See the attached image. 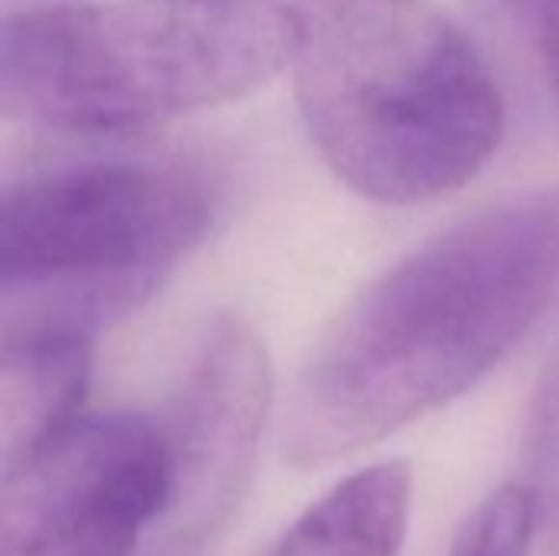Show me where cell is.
Here are the masks:
<instances>
[{
  "mask_svg": "<svg viewBox=\"0 0 559 556\" xmlns=\"http://www.w3.org/2000/svg\"><path fill=\"white\" fill-rule=\"evenodd\" d=\"M537 537V514L527 488L504 485L488 495L465 521L449 556H531Z\"/></svg>",
  "mask_w": 559,
  "mask_h": 556,
  "instance_id": "30bf717a",
  "label": "cell"
},
{
  "mask_svg": "<svg viewBox=\"0 0 559 556\" xmlns=\"http://www.w3.org/2000/svg\"><path fill=\"white\" fill-rule=\"evenodd\" d=\"M200 180L154 164H85L26 177L0 200L3 318L98 331L203 239Z\"/></svg>",
  "mask_w": 559,
  "mask_h": 556,
  "instance_id": "277c9868",
  "label": "cell"
},
{
  "mask_svg": "<svg viewBox=\"0 0 559 556\" xmlns=\"http://www.w3.org/2000/svg\"><path fill=\"white\" fill-rule=\"evenodd\" d=\"M409 508V465H370L318 498L262 556H400Z\"/></svg>",
  "mask_w": 559,
  "mask_h": 556,
  "instance_id": "ba28073f",
  "label": "cell"
},
{
  "mask_svg": "<svg viewBox=\"0 0 559 556\" xmlns=\"http://www.w3.org/2000/svg\"><path fill=\"white\" fill-rule=\"evenodd\" d=\"M559 292V187L426 239L321 331L295 380L282 452L295 469L357 456L475 390Z\"/></svg>",
  "mask_w": 559,
  "mask_h": 556,
  "instance_id": "6da1fadb",
  "label": "cell"
},
{
  "mask_svg": "<svg viewBox=\"0 0 559 556\" xmlns=\"http://www.w3.org/2000/svg\"><path fill=\"white\" fill-rule=\"evenodd\" d=\"M95 334L36 318H3L0 462L39 452L85 413Z\"/></svg>",
  "mask_w": 559,
  "mask_h": 556,
  "instance_id": "52a82bcc",
  "label": "cell"
},
{
  "mask_svg": "<svg viewBox=\"0 0 559 556\" xmlns=\"http://www.w3.org/2000/svg\"><path fill=\"white\" fill-rule=\"evenodd\" d=\"M537 514V537L559 556V351L537 380L524 423V482Z\"/></svg>",
  "mask_w": 559,
  "mask_h": 556,
  "instance_id": "9c48e42d",
  "label": "cell"
},
{
  "mask_svg": "<svg viewBox=\"0 0 559 556\" xmlns=\"http://www.w3.org/2000/svg\"><path fill=\"white\" fill-rule=\"evenodd\" d=\"M534 49L559 105V0H501Z\"/></svg>",
  "mask_w": 559,
  "mask_h": 556,
  "instance_id": "8fae6325",
  "label": "cell"
},
{
  "mask_svg": "<svg viewBox=\"0 0 559 556\" xmlns=\"http://www.w3.org/2000/svg\"><path fill=\"white\" fill-rule=\"evenodd\" d=\"M301 10L278 0H102L7 16V115L128 134L242 98L295 62Z\"/></svg>",
  "mask_w": 559,
  "mask_h": 556,
  "instance_id": "3957f363",
  "label": "cell"
},
{
  "mask_svg": "<svg viewBox=\"0 0 559 556\" xmlns=\"http://www.w3.org/2000/svg\"><path fill=\"white\" fill-rule=\"evenodd\" d=\"M272 410L265 344L242 318H216L164 413L170 505L144 556H203L236 518Z\"/></svg>",
  "mask_w": 559,
  "mask_h": 556,
  "instance_id": "8992f818",
  "label": "cell"
},
{
  "mask_svg": "<svg viewBox=\"0 0 559 556\" xmlns=\"http://www.w3.org/2000/svg\"><path fill=\"white\" fill-rule=\"evenodd\" d=\"M167 505L160 419L82 413L3 472L0 556H144Z\"/></svg>",
  "mask_w": 559,
  "mask_h": 556,
  "instance_id": "5b68a950",
  "label": "cell"
},
{
  "mask_svg": "<svg viewBox=\"0 0 559 556\" xmlns=\"http://www.w3.org/2000/svg\"><path fill=\"white\" fill-rule=\"evenodd\" d=\"M292 69L318 154L373 203L455 193L504 138L495 72L432 0H311Z\"/></svg>",
  "mask_w": 559,
  "mask_h": 556,
  "instance_id": "7a4b0ae2",
  "label": "cell"
}]
</instances>
